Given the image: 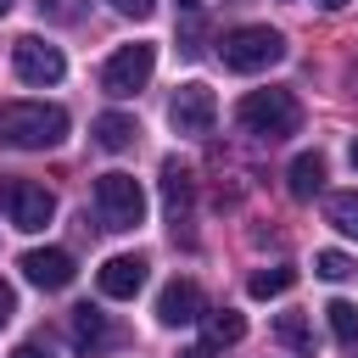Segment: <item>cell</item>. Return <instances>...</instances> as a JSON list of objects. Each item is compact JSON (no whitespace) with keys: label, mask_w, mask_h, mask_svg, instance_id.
I'll return each mask as SVG.
<instances>
[{"label":"cell","mask_w":358,"mask_h":358,"mask_svg":"<svg viewBox=\"0 0 358 358\" xmlns=\"http://www.w3.org/2000/svg\"><path fill=\"white\" fill-rule=\"evenodd\" d=\"M201 313H207V296H201L196 280H168V285H162V296H157V319H162L168 330L196 324Z\"/></svg>","instance_id":"10"},{"label":"cell","mask_w":358,"mask_h":358,"mask_svg":"<svg viewBox=\"0 0 358 358\" xmlns=\"http://www.w3.org/2000/svg\"><path fill=\"white\" fill-rule=\"evenodd\" d=\"M22 280L28 285H39V291H62V285H73V252H62V246H34V252H22Z\"/></svg>","instance_id":"9"},{"label":"cell","mask_w":358,"mask_h":358,"mask_svg":"<svg viewBox=\"0 0 358 358\" xmlns=\"http://www.w3.org/2000/svg\"><path fill=\"white\" fill-rule=\"evenodd\" d=\"M330 224L358 241V190H336V196H330Z\"/></svg>","instance_id":"20"},{"label":"cell","mask_w":358,"mask_h":358,"mask_svg":"<svg viewBox=\"0 0 358 358\" xmlns=\"http://www.w3.org/2000/svg\"><path fill=\"white\" fill-rule=\"evenodd\" d=\"M179 6H201V0H179Z\"/></svg>","instance_id":"30"},{"label":"cell","mask_w":358,"mask_h":358,"mask_svg":"<svg viewBox=\"0 0 358 358\" xmlns=\"http://www.w3.org/2000/svg\"><path fill=\"white\" fill-rule=\"evenodd\" d=\"M319 6H324V11H341V6H347V0H319Z\"/></svg>","instance_id":"27"},{"label":"cell","mask_w":358,"mask_h":358,"mask_svg":"<svg viewBox=\"0 0 358 358\" xmlns=\"http://www.w3.org/2000/svg\"><path fill=\"white\" fill-rule=\"evenodd\" d=\"M67 112L56 101H0V145L11 151H50L67 140Z\"/></svg>","instance_id":"1"},{"label":"cell","mask_w":358,"mask_h":358,"mask_svg":"<svg viewBox=\"0 0 358 358\" xmlns=\"http://www.w3.org/2000/svg\"><path fill=\"white\" fill-rule=\"evenodd\" d=\"M235 123L257 140H285V134L302 129V101L291 90H252V95H241Z\"/></svg>","instance_id":"2"},{"label":"cell","mask_w":358,"mask_h":358,"mask_svg":"<svg viewBox=\"0 0 358 358\" xmlns=\"http://www.w3.org/2000/svg\"><path fill=\"white\" fill-rule=\"evenodd\" d=\"M151 73H157V45H117L112 56H106V67H101V90L112 95V101H129V95H140L145 84H151Z\"/></svg>","instance_id":"4"},{"label":"cell","mask_w":358,"mask_h":358,"mask_svg":"<svg viewBox=\"0 0 358 358\" xmlns=\"http://www.w3.org/2000/svg\"><path fill=\"white\" fill-rule=\"evenodd\" d=\"M218 56H224L229 73H263V67H274L285 56V34L268 28V22H246V28H229L224 34Z\"/></svg>","instance_id":"3"},{"label":"cell","mask_w":358,"mask_h":358,"mask_svg":"<svg viewBox=\"0 0 358 358\" xmlns=\"http://www.w3.org/2000/svg\"><path fill=\"white\" fill-rule=\"evenodd\" d=\"M112 6H117L123 17H151V11H157V0H112Z\"/></svg>","instance_id":"23"},{"label":"cell","mask_w":358,"mask_h":358,"mask_svg":"<svg viewBox=\"0 0 358 358\" xmlns=\"http://www.w3.org/2000/svg\"><path fill=\"white\" fill-rule=\"evenodd\" d=\"M285 185H291V196H296V201H313V196L324 190V157H319V151H302V157L291 162Z\"/></svg>","instance_id":"15"},{"label":"cell","mask_w":358,"mask_h":358,"mask_svg":"<svg viewBox=\"0 0 358 358\" xmlns=\"http://www.w3.org/2000/svg\"><path fill=\"white\" fill-rule=\"evenodd\" d=\"M201 330H207V347H229L246 336V319L235 308H218V313H201Z\"/></svg>","instance_id":"17"},{"label":"cell","mask_w":358,"mask_h":358,"mask_svg":"<svg viewBox=\"0 0 358 358\" xmlns=\"http://www.w3.org/2000/svg\"><path fill=\"white\" fill-rule=\"evenodd\" d=\"M179 358H213V352H207V347H190V352H179Z\"/></svg>","instance_id":"26"},{"label":"cell","mask_w":358,"mask_h":358,"mask_svg":"<svg viewBox=\"0 0 358 358\" xmlns=\"http://www.w3.org/2000/svg\"><path fill=\"white\" fill-rule=\"evenodd\" d=\"M313 274H319V280H347V274H352V257H347V252H319V257H313Z\"/></svg>","instance_id":"21"},{"label":"cell","mask_w":358,"mask_h":358,"mask_svg":"<svg viewBox=\"0 0 358 358\" xmlns=\"http://www.w3.org/2000/svg\"><path fill=\"white\" fill-rule=\"evenodd\" d=\"M274 341L291 347V352H313V324H308L302 313H280V319H274Z\"/></svg>","instance_id":"18"},{"label":"cell","mask_w":358,"mask_h":358,"mask_svg":"<svg viewBox=\"0 0 358 358\" xmlns=\"http://www.w3.org/2000/svg\"><path fill=\"white\" fill-rule=\"evenodd\" d=\"M11 313H17V291H11V285H6V280H0V324H6V319H11Z\"/></svg>","instance_id":"24"},{"label":"cell","mask_w":358,"mask_h":358,"mask_svg":"<svg viewBox=\"0 0 358 358\" xmlns=\"http://www.w3.org/2000/svg\"><path fill=\"white\" fill-rule=\"evenodd\" d=\"M134 140H140V123L129 112H101L95 117V145L101 151H129Z\"/></svg>","instance_id":"14"},{"label":"cell","mask_w":358,"mask_h":358,"mask_svg":"<svg viewBox=\"0 0 358 358\" xmlns=\"http://www.w3.org/2000/svg\"><path fill=\"white\" fill-rule=\"evenodd\" d=\"M95 213H101V224L106 229H134L140 218H145V190H140V179L134 173H101L95 179Z\"/></svg>","instance_id":"5"},{"label":"cell","mask_w":358,"mask_h":358,"mask_svg":"<svg viewBox=\"0 0 358 358\" xmlns=\"http://www.w3.org/2000/svg\"><path fill=\"white\" fill-rule=\"evenodd\" d=\"M11 6H17V0H0V17H6V11H11Z\"/></svg>","instance_id":"29"},{"label":"cell","mask_w":358,"mask_h":358,"mask_svg":"<svg viewBox=\"0 0 358 358\" xmlns=\"http://www.w3.org/2000/svg\"><path fill=\"white\" fill-rule=\"evenodd\" d=\"M67 336H73V347H78L84 358H95V352L112 341V324H106V313H101V308H90V302H84V308H73V313H67Z\"/></svg>","instance_id":"13"},{"label":"cell","mask_w":358,"mask_h":358,"mask_svg":"<svg viewBox=\"0 0 358 358\" xmlns=\"http://www.w3.org/2000/svg\"><path fill=\"white\" fill-rule=\"evenodd\" d=\"M95 285H101V296H112V302H129V296H140V285H145V257H106L101 268H95Z\"/></svg>","instance_id":"11"},{"label":"cell","mask_w":358,"mask_h":358,"mask_svg":"<svg viewBox=\"0 0 358 358\" xmlns=\"http://www.w3.org/2000/svg\"><path fill=\"white\" fill-rule=\"evenodd\" d=\"M162 201H168V218H173V229L190 218V201H196V179H190V168L179 162V157H168L162 162Z\"/></svg>","instance_id":"12"},{"label":"cell","mask_w":358,"mask_h":358,"mask_svg":"<svg viewBox=\"0 0 358 358\" xmlns=\"http://www.w3.org/2000/svg\"><path fill=\"white\" fill-rule=\"evenodd\" d=\"M324 319H330V336H336L341 347H358V308H352L347 296H336V302L324 308Z\"/></svg>","instance_id":"19"},{"label":"cell","mask_w":358,"mask_h":358,"mask_svg":"<svg viewBox=\"0 0 358 358\" xmlns=\"http://www.w3.org/2000/svg\"><path fill=\"white\" fill-rule=\"evenodd\" d=\"M291 285H296V268H291V263H274V268H257V274L246 280V291H252L257 302H268V296H285Z\"/></svg>","instance_id":"16"},{"label":"cell","mask_w":358,"mask_h":358,"mask_svg":"<svg viewBox=\"0 0 358 358\" xmlns=\"http://www.w3.org/2000/svg\"><path fill=\"white\" fill-rule=\"evenodd\" d=\"M11 358H50V352H45V347H34V341H22V347H17Z\"/></svg>","instance_id":"25"},{"label":"cell","mask_w":358,"mask_h":358,"mask_svg":"<svg viewBox=\"0 0 358 358\" xmlns=\"http://www.w3.org/2000/svg\"><path fill=\"white\" fill-rule=\"evenodd\" d=\"M39 11H45V17H56V22H73V17L84 11V0H39Z\"/></svg>","instance_id":"22"},{"label":"cell","mask_w":358,"mask_h":358,"mask_svg":"<svg viewBox=\"0 0 358 358\" xmlns=\"http://www.w3.org/2000/svg\"><path fill=\"white\" fill-rule=\"evenodd\" d=\"M213 117H218V95H213L207 84L190 78V84L173 90V101H168V123H173V134H207Z\"/></svg>","instance_id":"8"},{"label":"cell","mask_w":358,"mask_h":358,"mask_svg":"<svg viewBox=\"0 0 358 358\" xmlns=\"http://www.w3.org/2000/svg\"><path fill=\"white\" fill-rule=\"evenodd\" d=\"M0 207H6L11 229H22V235H34L56 218V196L34 179H0Z\"/></svg>","instance_id":"6"},{"label":"cell","mask_w":358,"mask_h":358,"mask_svg":"<svg viewBox=\"0 0 358 358\" xmlns=\"http://www.w3.org/2000/svg\"><path fill=\"white\" fill-rule=\"evenodd\" d=\"M347 157H352V168H358V140H352V151H347Z\"/></svg>","instance_id":"28"},{"label":"cell","mask_w":358,"mask_h":358,"mask_svg":"<svg viewBox=\"0 0 358 358\" xmlns=\"http://www.w3.org/2000/svg\"><path fill=\"white\" fill-rule=\"evenodd\" d=\"M11 67H17V78H22V84H62L67 56H62L56 45H45L39 34H22V39L11 45Z\"/></svg>","instance_id":"7"}]
</instances>
